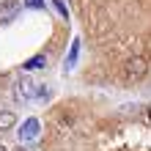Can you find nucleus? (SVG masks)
I'll list each match as a JSON object with an SVG mask.
<instances>
[{
	"instance_id": "1",
	"label": "nucleus",
	"mask_w": 151,
	"mask_h": 151,
	"mask_svg": "<svg viewBox=\"0 0 151 151\" xmlns=\"http://www.w3.org/2000/svg\"><path fill=\"white\" fill-rule=\"evenodd\" d=\"M14 96L19 102H30V99H39V96H44L47 99V91H44V85L41 83H36L33 77H22L19 83H17V88H14Z\"/></svg>"
},
{
	"instance_id": "5",
	"label": "nucleus",
	"mask_w": 151,
	"mask_h": 151,
	"mask_svg": "<svg viewBox=\"0 0 151 151\" xmlns=\"http://www.w3.org/2000/svg\"><path fill=\"white\" fill-rule=\"evenodd\" d=\"M77 55H80V39H74V41H72V47H69V55H66V69H74Z\"/></svg>"
},
{
	"instance_id": "7",
	"label": "nucleus",
	"mask_w": 151,
	"mask_h": 151,
	"mask_svg": "<svg viewBox=\"0 0 151 151\" xmlns=\"http://www.w3.org/2000/svg\"><path fill=\"white\" fill-rule=\"evenodd\" d=\"M52 6H55V11L63 17V19L69 17V8H66V3H63V0H52Z\"/></svg>"
},
{
	"instance_id": "4",
	"label": "nucleus",
	"mask_w": 151,
	"mask_h": 151,
	"mask_svg": "<svg viewBox=\"0 0 151 151\" xmlns=\"http://www.w3.org/2000/svg\"><path fill=\"white\" fill-rule=\"evenodd\" d=\"M44 66H47V58H44V55H33L30 60H25V63H22L25 72H33V69H44Z\"/></svg>"
},
{
	"instance_id": "11",
	"label": "nucleus",
	"mask_w": 151,
	"mask_h": 151,
	"mask_svg": "<svg viewBox=\"0 0 151 151\" xmlns=\"http://www.w3.org/2000/svg\"><path fill=\"white\" fill-rule=\"evenodd\" d=\"M148 121H151V110H148Z\"/></svg>"
},
{
	"instance_id": "3",
	"label": "nucleus",
	"mask_w": 151,
	"mask_h": 151,
	"mask_svg": "<svg viewBox=\"0 0 151 151\" xmlns=\"http://www.w3.org/2000/svg\"><path fill=\"white\" fill-rule=\"evenodd\" d=\"M39 132H41L39 118H28V121L19 127V140H22V143H28V140H36V137H39Z\"/></svg>"
},
{
	"instance_id": "8",
	"label": "nucleus",
	"mask_w": 151,
	"mask_h": 151,
	"mask_svg": "<svg viewBox=\"0 0 151 151\" xmlns=\"http://www.w3.org/2000/svg\"><path fill=\"white\" fill-rule=\"evenodd\" d=\"M25 6L33 8V11H41V8H44V0H25Z\"/></svg>"
},
{
	"instance_id": "10",
	"label": "nucleus",
	"mask_w": 151,
	"mask_h": 151,
	"mask_svg": "<svg viewBox=\"0 0 151 151\" xmlns=\"http://www.w3.org/2000/svg\"><path fill=\"white\" fill-rule=\"evenodd\" d=\"M0 151H8V148H6V146H0Z\"/></svg>"
},
{
	"instance_id": "9",
	"label": "nucleus",
	"mask_w": 151,
	"mask_h": 151,
	"mask_svg": "<svg viewBox=\"0 0 151 151\" xmlns=\"http://www.w3.org/2000/svg\"><path fill=\"white\" fill-rule=\"evenodd\" d=\"M14 151H28V148H14Z\"/></svg>"
},
{
	"instance_id": "6",
	"label": "nucleus",
	"mask_w": 151,
	"mask_h": 151,
	"mask_svg": "<svg viewBox=\"0 0 151 151\" xmlns=\"http://www.w3.org/2000/svg\"><path fill=\"white\" fill-rule=\"evenodd\" d=\"M17 127V115L11 110H0V129H11Z\"/></svg>"
},
{
	"instance_id": "2",
	"label": "nucleus",
	"mask_w": 151,
	"mask_h": 151,
	"mask_svg": "<svg viewBox=\"0 0 151 151\" xmlns=\"http://www.w3.org/2000/svg\"><path fill=\"white\" fill-rule=\"evenodd\" d=\"M148 72V63H146V58H140V55H135V58H129L127 63H124V77L129 80V83H135V80H140Z\"/></svg>"
}]
</instances>
